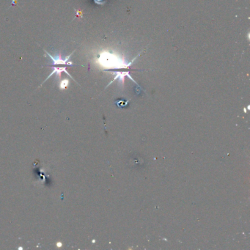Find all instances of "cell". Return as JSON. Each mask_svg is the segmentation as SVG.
Returning a JSON list of instances; mask_svg holds the SVG:
<instances>
[{"label": "cell", "mask_w": 250, "mask_h": 250, "mask_svg": "<svg viewBox=\"0 0 250 250\" xmlns=\"http://www.w3.org/2000/svg\"><path fill=\"white\" fill-rule=\"evenodd\" d=\"M74 51H73L72 54H70V55H68L66 58L63 59L61 55H56V56H53L52 55H51L49 53H48L46 51H45V52L46 53V54L49 56V57L52 60V63L51 64V66H54V65H73V62L70 61V58L72 56V54L74 53Z\"/></svg>", "instance_id": "6da1fadb"}, {"label": "cell", "mask_w": 250, "mask_h": 250, "mask_svg": "<svg viewBox=\"0 0 250 250\" xmlns=\"http://www.w3.org/2000/svg\"><path fill=\"white\" fill-rule=\"evenodd\" d=\"M63 72H64V73H65L68 76H69V77H70L71 79H73V80H74V79L73 78V77L71 76L69 74V73L67 71V69H66V67L65 68V67H63V68H56V67H53V70H52V72H51V73L49 75V76L47 77L46 79V80L43 82V83L46 81V80H48V79H49L50 77L51 76H53L54 74H56V77L57 78H59V77H60L61 76V73H63ZM75 81V80H74Z\"/></svg>", "instance_id": "7a4b0ae2"}, {"label": "cell", "mask_w": 250, "mask_h": 250, "mask_svg": "<svg viewBox=\"0 0 250 250\" xmlns=\"http://www.w3.org/2000/svg\"><path fill=\"white\" fill-rule=\"evenodd\" d=\"M68 84H69L68 79H64V80H63V81L60 82V88L61 90H65V88H67Z\"/></svg>", "instance_id": "3957f363"}, {"label": "cell", "mask_w": 250, "mask_h": 250, "mask_svg": "<svg viewBox=\"0 0 250 250\" xmlns=\"http://www.w3.org/2000/svg\"><path fill=\"white\" fill-rule=\"evenodd\" d=\"M57 244H58V245H57L58 246H62V245H61L62 243H57Z\"/></svg>", "instance_id": "277c9868"}]
</instances>
